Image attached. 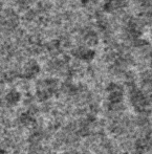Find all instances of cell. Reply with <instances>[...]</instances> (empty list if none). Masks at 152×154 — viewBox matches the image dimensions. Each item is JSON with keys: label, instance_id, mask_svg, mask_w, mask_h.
<instances>
[{"label": "cell", "instance_id": "cell-1", "mask_svg": "<svg viewBox=\"0 0 152 154\" xmlns=\"http://www.w3.org/2000/svg\"><path fill=\"white\" fill-rule=\"evenodd\" d=\"M77 51H78L77 56L83 60H88V59H90V58H92V56H93V53L88 48H80V49H78Z\"/></svg>", "mask_w": 152, "mask_h": 154}, {"label": "cell", "instance_id": "cell-2", "mask_svg": "<svg viewBox=\"0 0 152 154\" xmlns=\"http://www.w3.org/2000/svg\"><path fill=\"white\" fill-rule=\"evenodd\" d=\"M36 72H38V65L36 64H30L26 68V73L27 75H36Z\"/></svg>", "mask_w": 152, "mask_h": 154}, {"label": "cell", "instance_id": "cell-3", "mask_svg": "<svg viewBox=\"0 0 152 154\" xmlns=\"http://www.w3.org/2000/svg\"><path fill=\"white\" fill-rule=\"evenodd\" d=\"M86 41H87L89 44H95V43L97 42V38H95V36L92 32H90V34H87V36H86Z\"/></svg>", "mask_w": 152, "mask_h": 154}]
</instances>
